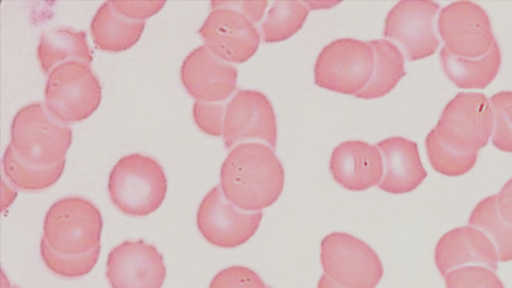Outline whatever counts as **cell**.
Masks as SVG:
<instances>
[{"mask_svg":"<svg viewBox=\"0 0 512 288\" xmlns=\"http://www.w3.org/2000/svg\"><path fill=\"white\" fill-rule=\"evenodd\" d=\"M66 161L48 167H38L24 162L7 147L3 156V171L7 180L24 191L46 190L56 184L64 174Z\"/></svg>","mask_w":512,"mask_h":288,"instance_id":"cell-23","label":"cell"},{"mask_svg":"<svg viewBox=\"0 0 512 288\" xmlns=\"http://www.w3.org/2000/svg\"><path fill=\"white\" fill-rule=\"evenodd\" d=\"M198 33L207 48L230 64L250 60L262 40L256 24L230 8L212 9Z\"/></svg>","mask_w":512,"mask_h":288,"instance_id":"cell-13","label":"cell"},{"mask_svg":"<svg viewBox=\"0 0 512 288\" xmlns=\"http://www.w3.org/2000/svg\"><path fill=\"white\" fill-rule=\"evenodd\" d=\"M321 263L325 275L346 288H375L384 276L378 253L346 233H332L322 240Z\"/></svg>","mask_w":512,"mask_h":288,"instance_id":"cell-8","label":"cell"},{"mask_svg":"<svg viewBox=\"0 0 512 288\" xmlns=\"http://www.w3.org/2000/svg\"><path fill=\"white\" fill-rule=\"evenodd\" d=\"M221 190L226 199L244 211H262L280 198L284 168L273 148L246 142L233 148L221 167Z\"/></svg>","mask_w":512,"mask_h":288,"instance_id":"cell-1","label":"cell"},{"mask_svg":"<svg viewBox=\"0 0 512 288\" xmlns=\"http://www.w3.org/2000/svg\"><path fill=\"white\" fill-rule=\"evenodd\" d=\"M446 288H505L495 271L482 266L457 268L444 276Z\"/></svg>","mask_w":512,"mask_h":288,"instance_id":"cell-29","label":"cell"},{"mask_svg":"<svg viewBox=\"0 0 512 288\" xmlns=\"http://www.w3.org/2000/svg\"><path fill=\"white\" fill-rule=\"evenodd\" d=\"M318 288H346V287L337 285V283L331 281L330 278H328L326 275H323L321 277L320 282H318Z\"/></svg>","mask_w":512,"mask_h":288,"instance_id":"cell-37","label":"cell"},{"mask_svg":"<svg viewBox=\"0 0 512 288\" xmlns=\"http://www.w3.org/2000/svg\"><path fill=\"white\" fill-rule=\"evenodd\" d=\"M330 171L338 185L350 191H366L380 186L384 176L383 156L374 144L347 141L335 148Z\"/></svg>","mask_w":512,"mask_h":288,"instance_id":"cell-17","label":"cell"},{"mask_svg":"<svg viewBox=\"0 0 512 288\" xmlns=\"http://www.w3.org/2000/svg\"><path fill=\"white\" fill-rule=\"evenodd\" d=\"M166 275L162 254L142 239L119 244L106 262L111 288H162Z\"/></svg>","mask_w":512,"mask_h":288,"instance_id":"cell-14","label":"cell"},{"mask_svg":"<svg viewBox=\"0 0 512 288\" xmlns=\"http://www.w3.org/2000/svg\"><path fill=\"white\" fill-rule=\"evenodd\" d=\"M270 288V287H269Z\"/></svg>","mask_w":512,"mask_h":288,"instance_id":"cell-38","label":"cell"},{"mask_svg":"<svg viewBox=\"0 0 512 288\" xmlns=\"http://www.w3.org/2000/svg\"><path fill=\"white\" fill-rule=\"evenodd\" d=\"M468 224L480 229L494 242L501 262L512 261V225L501 218L496 195L489 196L477 204Z\"/></svg>","mask_w":512,"mask_h":288,"instance_id":"cell-25","label":"cell"},{"mask_svg":"<svg viewBox=\"0 0 512 288\" xmlns=\"http://www.w3.org/2000/svg\"><path fill=\"white\" fill-rule=\"evenodd\" d=\"M434 261L444 277L466 266H482L495 271L500 259L494 242L480 229L468 225L453 229L439 239Z\"/></svg>","mask_w":512,"mask_h":288,"instance_id":"cell-16","label":"cell"},{"mask_svg":"<svg viewBox=\"0 0 512 288\" xmlns=\"http://www.w3.org/2000/svg\"><path fill=\"white\" fill-rule=\"evenodd\" d=\"M384 162L380 189L390 194H408L427 179L418 144L403 137H391L376 144Z\"/></svg>","mask_w":512,"mask_h":288,"instance_id":"cell-18","label":"cell"},{"mask_svg":"<svg viewBox=\"0 0 512 288\" xmlns=\"http://www.w3.org/2000/svg\"><path fill=\"white\" fill-rule=\"evenodd\" d=\"M439 12L441 7L432 0L399 2L386 17L385 40L395 43L409 61L431 57L441 46Z\"/></svg>","mask_w":512,"mask_h":288,"instance_id":"cell-9","label":"cell"},{"mask_svg":"<svg viewBox=\"0 0 512 288\" xmlns=\"http://www.w3.org/2000/svg\"><path fill=\"white\" fill-rule=\"evenodd\" d=\"M16 198L17 191L7 186L6 181L2 180V210L9 208Z\"/></svg>","mask_w":512,"mask_h":288,"instance_id":"cell-35","label":"cell"},{"mask_svg":"<svg viewBox=\"0 0 512 288\" xmlns=\"http://www.w3.org/2000/svg\"><path fill=\"white\" fill-rule=\"evenodd\" d=\"M496 198L497 209H499L501 218L506 223L512 225V179L506 182L499 194L496 195Z\"/></svg>","mask_w":512,"mask_h":288,"instance_id":"cell-34","label":"cell"},{"mask_svg":"<svg viewBox=\"0 0 512 288\" xmlns=\"http://www.w3.org/2000/svg\"><path fill=\"white\" fill-rule=\"evenodd\" d=\"M311 11L313 9H326L337 6L338 2H306Z\"/></svg>","mask_w":512,"mask_h":288,"instance_id":"cell-36","label":"cell"},{"mask_svg":"<svg viewBox=\"0 0 512 288\" xmlns=\"http://www.w3.org/2000/svg\"><path fill=\"white\" fill-rule=\"evenodd\" d=\"M494 112L492 144L497 150L512 152V91H501L490 98Z\"/></svg>","mask_w":512,"mask_h":288,"instance_id":"cell-28","label":"cell"},{"mask_svg":"<svg viewBox=\"0 0 512 288\" xmlns=\"http://www.w3.org/2000/svg\"><path fill=\"white\" fill-rule=\"evenodd\" d=\"M269 6L267 0H259V2H222V0H215L211 2V8H230L234 11H238L243 14L246 18H249L251 22L259 24L262 22L265 11Z\"/></svg>","mask_w":512,"mask_h":288,"instance_id":"cell-33","label":"cell"},{"mask_svg":"<svg viewBox=\"0 0 512 288\" xmlns=\"http://www.w3.org/2000/svg\"><path fill=\"white\" fill-rule=\"evenodd\" d=\"M374 48L375 66L373 76L359 99L384 98L393 91L405 76V56L395 43L381 38L369 41Z\"/></svg>","mask_w":512,"mask_h":288,"instance_id":"cell-22","label":"cell"},{"mask_svg":"<svg viewBox=\"0 0 512 288\" xmlns=\"http://www.w3.org/2000/svg\"><path fill=\"white\" fill-rule=\"evenodd\" d=\"M72 143V129L48 112L46 105L33 103L13 119L9 148L22 161L48 167L66 161Z\"/></svg>","mask_w":512,"mask_h":288,"instance_id":"cell-2","label":"cell"},{"mask_svg":"<svg viewBox=\"0 0 512 288\" xmlns=\"http://www.w3.org/2000/svg\"><path fill=\"white\" fill-rule=\"evenodd\" d=\"M109 195L123 214L148 216L161 208L167 195V177L154 158L139 153L120 158L109 176Z\"/></svg>","mask_w":512,"mask_h":288,"instance_id":"cell-3","label":"cell"},{"mask_svg":"<svg viewBox=\"0 0 512 288\" xmlns=\"http://www.w3.org/2000/svg\"><path fill=\"white\" fill-rule=\"evenodd\" d=\"M311 9L306 2H274L262 23V37L267 43H277L288 40L302 30Z\"/></svg>","mask_w":512,"mask_h":288,"instance_id":"cell-24","label":"cell"},{"mask_svg":"<svg viewBox=\"0 0 512 288\" xmlns=\"http://www.w3.org/2000/svg\"><path fill=\"white\" fill-rule=\"evenodd\" d=\"M210 288H269L262 277L248 267H230L217 273Z\"/></svg>","mask_w":512,"mask_h":288,"instance_id":"cell-31","label":"cell"},{"mask_svg":"<svg viewBox=\"0 0 512 288\" xmlns=\"http://www.w3.org/2000/svg\"><path fill=\"white\" fill-rule=\"evenodd\" d=\"M277 119L270 100L260 91L240 90L226 105L225 146L233 150L246 141L277 146Z\"/></svg>","mask_w":512,"mask_h":288,"instance_id":"cell-12","label":"cell"},{"mask_svg":"<svg viewBox=\"0 0 512 288\" xmlns=\"http://www.w3.org/2000/svg\"><path fill=\"white\" fill-rule=\"evenodd\" d=\"M434 131L451 150L461 153L482 150L494 131L490 99L481 93L457 94L444 108Z\"/></svg>","mask_w":512,"mask_h":288,"instance_id":"cell-7","label":"cell"},{"mask_svg":"<svg viewBox=\"0 0 512 288\" xmlns=\"http://www.w3.org/2000/svg\"><path fill=\"white\" fill-rule=\"evenodd\" d=\"M115 9L122 16L132 19V21H147L148 18L156 16L161 9L166 6V2H152V0H125V2H113Z\"/></svg>","mask_w":512,"mask_h":288,"instance_id":"cell-32","label":"cell"},{"mask_svg":"<svg viewBox=\"0 0 512 288\" xmlns=\"http://www.w3.org/2000/svg\"><path fill=\"white\" fill-rule=\"evenodd\" d=\"M374 66L375 54L370 42L341 38L318 55L315 81L322 89L357 98L369 85Z\"/></svg>","mask_w":512,"mask_h":288,"instance_id":"cell-5","label":"cell"},{"mask_svg":"<svg viewBox=\"0 0 512 288\" xmlns=\"http://www.w3.org/2000/svg\"><path fill=\"white\" fill-rule=\"evenodd\" d=\"M262 211H244L226 199L216 186L202 200L197 213V227L212 246L230 249L243 246L258 232Z\"/></svg>","mask_w":512,"mask_h":288,"instance_id":"cell-11","label":"cell"},{"mask_svg":"<svg viewBox=\"0 0 512 288\" xmlns=\"http://www.w3.org/2000/svg\"><path fill=\"white\" fill-rule=\"evenodd\" d=\"M101 84L91 65L70 61L48 75L45 105L64 124L88 119L101 103Z\"/></svg>","mask_w":512,"mask_h":288,"instance_id":"cell-4","label":"cell"},{"mask_svg":"<svg viewBox=\"0 0 512 288\" xmlns=\"http://www.w3.org/2000/svg\"><path fill=\"white\" fill-rule=\"evenodd\" d=\"M438 33L449 54L466 59L489 54L496 43L489 14L472 2H456L441 9Z\"/></svg>","mask_w":512,"mask_h":288,"instance_id":"cell-10","label":"cell"},{"mask_svg":"<svg viewBox=\"0 0 512 288\" xmlns=\"http://www.w3.org/2000/svg\"><path fill=\"white\" fill-rule=\"evenodd\" d=\"M425 150L434 170L448 177L466 175L475 167L478 158V152L461 153L451 150L439 139L434 129L425 139Z\"/></svg>","mask_w":512,"mask_h":288,"instance_id":"cell-26","label":"cell"},{"mask_svg":"<svg viewBox=\"0 0 512 288\" xmlns=\"http://www.w3.org/2000/svg\"><path fill=\"white\" fill-rule=\"evenodd\" d=\"M441 64L444 74L457 88L467 90L486 89L499 74L502 55L499 43H495L489 54L478 59L457 57L442 47Z\"/></svg>","mask_w":512,"mask_h":288,"instance_id":"cell-20","label":"cell"},{"mask_svg":"<svg viewBox=\"0 0 512 288\" xmlns=\"http://www.w3.org/2000/svg\"><path fill=\"white\" fill-rule=\"evenodd\" d=\"M181 80L196 102L225 103L238 86V70L210 48L201 46L183 62Z\"/></svg>","mask_w":512,"mask_h":288,"instance_id":"cell-15","label":"cell"},{"mask_svg":"<svg viewBox=\"0 0 512 288\" xmlns=\"http://www.w3.org/2000/svg\"><path fill=\"white\" fill-rule=\"evenodd\" d=\"M41 256L48 270L64 278H79L94 270L100 257V247L86 254H64L55 251L45 239L41 240Z\"/></svg>","mask_w":512,"mask_h":288,"instance_id":"cell-27","label":"cell"},{"mask_svg":"<svg viewBox=\"0 0 512 288\" xmlns=\"http://www.w3.org/2000/svg\"><path fill=\"white\" fill-rule=\"evenodd\" d=\"M37 57L43 72L50 75L56 67L70 61H81L91 65L93 51L85 32L60 28L42 33Z\"/></svg>","mask_w":512,"mask_h":288,"instance_id":"cell-21","label":"cell"},{"mask_svg":"<svg viewBox=\"0 0 512 288\" xmlns=\"http://www.w3.org/2000/svg\"><path fill=\"white\" fill-rule=\"evenodd\" d=\"M103 216L89 200L66 198L53 204L43 224V239L55 251L86 254L100 247Z\"/></svg>","mask_w":512,"mask_h":288,"instance_id":"cell-6","label":"cell"},{"mask_svg":"<svg viewBox=\"0 0 512 288\" xmlns=\"http://www.w3.org/2000/svg\"><path fill=\"white\" fill-rule=\"evenodd\" d=\"M226 105L225 103L195 102L193 104V119H195L197 127L209 136L222 137Z\"/></svg>","mask_w":512,"mask_h":288,"instance_id":"cell-30","label":"cell"},{"mask_svg":"<svg viewBox=\"0 0 512 288\" xmlns=\"http://www.w3.org/2000/svg\"><path fill=\"white\" fill-rule=\"evenodd\" d=\"M146 21H132L105 2L91 22V37L95 46L105 52H122L132 48L142 37Z\"/></svg>","mask_w":512,"mask_h":288,"instance_id":"cell-19","label":"cell"}]
</instances>
